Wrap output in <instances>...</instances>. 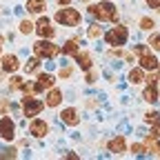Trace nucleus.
<instances>
[{"label":"nucleus","mask_w":160,"mask_h":160,"mask_svg":"<svg viewBox=\"0 0 160 160\" xmlns=\"http://www.w3.org/2000/svg\"><path fill=\"white\" fill-rule=\"evenodd\" d=\"M89 13L93 18H98L100 22H107V20L116 22V20H118V7L113 2H107V0H102V2H98V5H91Z\"/></svg>","instance_id":"nucleus-1"},{"label":"nucleus","mask_w":160,"mask_h":160,"mask_svg":"<svg viewBox=\"0 0 160 160\" xmlns=\"http://www.w3.org/2000/svg\"><path fill=\"white\" fill-rule=\"evenodd\" d=\"M53 20H56V22H60V25H65V27H78V25H80V13H78V9L67 7V9L56 11Z\"/></svg>","instance_id":"nucleus-2"},{"label":"nucleus","mask_w":160,"mask_h":160,"mask_svg":"<svg viewBox=\"0 0 160 160\" xmlns=\"http://www.w3.org/2000/svg\"><path fill=\"white\" fill-rule=\"evenodd\" d=\"M127 38H129V31H127V27H113V29H109L107 33H105V42L107 45H111V47H122L125 42H127Z\"/></svg>","instance_id":"nucleus-3"},{"label":"nucleus","mask_w":160,"mask_h":160,"mask_svg":"<svg viewBox=\"0 0 160 160\" xmlns=\"http://www.w3.org/2000/svg\"><path fill=\"white\" fill-rule=\"evenodd\" d=\"M45 109V102H40L38 98H33V96H25L22 98V113L27 116V118H36V116H40V111Z\"/></svg>","instance_id":"nucleus-4"},{"label":"nucleus","mask_w":160,"mask_h":160,"mask_svg":"<svg viewBox=\"0 0 160 160\" xmlns=\"http://www.w3.org/2000/svg\"><path fill=\"white\" fill-rule=\"evenodd\" d=\"M33 53L40 56V58H53V56L58 53V47L45 38V40H38V42L33 45Z\"/></svg>","instance_id":"nucleus-5"},{"label":"nucleus","mask_w":160,"mask_h":160,"mask_svg":"<svg viewBox=\"0 0 160 160\" xmlns=\"http://www.w3.org/2000/svg\"><path fill=\"white\" fill-rule=\"evenodd\" d=\"M0 138L7 140V142H11V140L16 138V125H13V120L9 116L0 118Z\"/></svg>","instance_id":"nucleus-6"},{"label":"nucleus","mask_w":160,"mask_h":160,"mask_svg":"<svg viewBox=\"0 0 160 160\" xmlns=\"http://www.w3.org/2000/svg\"><path fill=\"white\" fill-rule=\"evenodd\" d=\"M29 133L33 136V138H45L47 133H49V125L45 122V120H40V118H31V125H29Z\"/></svg>","instance_id":"nucleus-7"},{"label":"nucleus","mask_w":160,"mask_h":160,"mask_svg":"<svg viewBox=\"0 0 160 160\" xmlns=\"http://www.w3.org/2000/svg\"><path fill=\"white\" fill-rule=\"evenodd\" d=\"M36 33H38L40 38H53L56 31H53V27H51V20H49V18H40L38 22H36Z\"/></svg>","instance_id":"nucleus-8"},{"label":"nucleus","mask_w":160,"mask_h":160,"mask_svg":"<svg viewBox=\"0 0 160 160\" xmlns=\"http://www.w3.org/2000/svg\"><path fill=\"white\" fill-rule=\"evenodd\" d=\"M53 76L51 73H40L38 76V82H33V93H40L42 89H51L53 87Z\"/></svg>","instance_id":"nucleus-9"},{"label":"nucleus","mask_w":160,"mask_h":160,"mask_svg":"<svg viewBox=\"0 0 160 160\" xmlns=\"http://www.w3.org/2000/svg\"><path fill=\"white\" fill-rule=\"evenodd\" d=\"M138 62H140V67H142L145 71H156L158 67H160V62H158V58L153 56V53H142V56H140V60H138Z\"/></svg>","instance_id":"nucleus-10"},{"label":"nucleus","mask_w":160,"mask_h":160,"mask_svg":"<svg viewBox=\"0 0 160 160\" xmlns=\"http://www.w3.org/2000/svg\"><path fill=\"white\" fill-rule=\"evenodd\" d=\"M109 151L111 153H116V156H120V153H125L127 151V140H125V136H116V138H111L109 140Z\"/></svg>","instance_id":"nucleus-11"},{"label":"nucleus","mask_w":160,"mask_h":160,"mask_svg":"<svg viewBox=\"0 0 160 160\" xmlns=\"http://www.w3.org/2000/svg\"><path fill=\"white\" fill-rule=\"evenodd\" d=\"M18 67H20L18 56H13V53L2 56V71H5V73H13V71H18Z\"/></svg>","instance_id":"nucleus-12"},{"label":"nucleus","mask_w":160,"mask_h":160,"mask_svg":"<svg viewBox=\"0 0 160 160\" xmlns=\"http://www.w3.org/2000/svg\"><path fill=\"white\" fill-rule=\"evenodd\" d=\"M60 102H62V91L56 89V87H51V89L47 91L45 105H47V107H60Z\"/></svg>","instance_id":"nucleus-13"},{"label":"nucleus","mask_w":160,"mask_h":160,"mask_svg":"<svg viewBox=\"0 0 160 160\" xmlns=\"http://www.w3.org/2000/svg\"><path fill=\"white\" fill-rule=\"evenodd\" d=\"M60 118H62V122H65V125H69V127H76V125L80 122L78 111H76V109H71V107H69V109H65L62 113H60Z\"/></svg>","instance_id":"nucleus-14"},{"label":"nucleus","mask_w":160,"mask_h":160,"mask_svg":"<svg viewBox=\"0 0 160 160\" xmlns=\"http://www.w3.org/2000/svg\"><path fill=\"white\" fill-rule=\"evenodd\" d=\"M76 62H78L80 69H85V71H89L91 65H93V62H91V56H89L87 51H78V53H76Z\"/></svg>","instance_id":"nucleus-15"},{"label":"nucleus","mask_w":160,"mask_h":160,"mask_svg":"<svg viewBox=\"0 0 160 160\" xmlns=\"http://www.w3.org/2000/svg\"><path fill=\"white\" fill-rule=\"evenodd\" d=\"M142 98L145 102H156V100L160 98V91H158V85H149L145 91H142Z\"/></svg>","instance_id":"nucleus-16"},{"label":"nucleus","mask_w":160,"mask_h":160,"mask_svg":"<svg viewBox=\"0 0 160 160\" xmlns=\"http://www.w3.org/2000/svg\"><path fill=\"white\" fill-rule=\"evenodd\" d=\"M45 9H47L45 0H29V2H27V11L29 13H42Z\"/></svg>","instance_id":"nucleus-17"},{"label":"nucleus","mask_w":160,"mask_h":160,"mask_svg":"<svg viewBox=\"0 0 160 160\" xmlns=\"http://www.w3.org/2000/svg\"><path fill=\"white\" fill-rule=\"evenodd\" d=\"M127 78H129L131 85H140V82L145 80V69H142V67H140V69H131Z\"/></svg>","instance_id":"nucleus-18"},{"label":"nucleus","mask_w":160,"mask_h":160,"mask_svg":"<svg viewBox=\"0 0 160 160\" xmlns=\"http://www.w3.org/2000/svg\"><path fill=\"white\" fill-rule=\"evenodd\" d=\"M38 69H40V56L29 58V60H27V65H25V71H27V73H36Z\"/></svg>","instance_id":"nucleus-19"},{"label":"nucleus","mask_w":160,"mask_h":160,"mask_svg":"<svg viewBox=\"0 0 160 160\" xmlns=\"http://www.w3.org/2000/svg\"><path fill=\"white\" fill-rule=\"evenodd\" d=\"M62 53L65 56H76L78 53V40H67L65 47H62Z\"/></svg>","instance_id":"nucleus-20"},{"label":"nucleus","mask_w":160,"mask_h":160,"mask_svg":"<svg viewBox=\"0 0 160 160\" xmlns=\"http://www.w3.org/2000/svg\"><path fill=\"white\" fill-rule=\"evenodd\" d=\"M145 147H147V149H149L151 153L160 156V145L156 142V138H153V136H149V138H147V142H145Z\"/></svg>","instance_id":"nucleus-21"},{"label":"nucleus","mask_w":160,"mask_h":160,"mask_svg":"<svg viewBox=\"0 0 160 160\" xmlns=\"http://www.w3.org/2000/svg\"><path fill=\"white\" fill-rule=\"evenodd\" d=\"M33 29H36V25H33V22H29V20H22V22H20V33L29 36Z\"/></svg>","instance_id":"nucleus-22"},{"label":"nucleus","mask_w":160,"mask_h":160,"mask_svg":"<svg viewBox=\"0 0 160 160\" xmlns=\"http://www.w3.org/2000/svg\"><path fill=\"white\" fill-rule=\"evenodd\" d=\"M153 27H156V25H153V20H151V18H147V16H145V18H140V29L151 31Z\"/></svg>","instance_id":"nucleus-23"},{"label":"nucleus","mask_w":160,"mask_h":160,"mask_svg":"<svg viewBox=\"0 0 160 160\" xmlns=\"http://www.w3.org/2000/svg\"><path fill=\"white\" fill-rule=\"evenodd\" d=\"M147 45H151V49L160 51V33H151V38H149V42H147Z\"/></svg>","instance_id":"nucleus-24"},{"label":"nucleus","mask_w":160,"mask_h":160,"mask_svg":"<svg viewBox=\"0 0 160 160\" xmlns=\"http://www.w3.org/2000/svg\"><path fill=\"white\" fill-rule=\"evenodd\" d=\"M145 120H147V122H151V125H156L158 120H160V113H158V111H149V113H145Z\"/></svg>","instance_id":"nucleus-25"},{"label":"nucleus","mask_w":160,"mask_h":160,"mask_svg":"<svg viewBox=\"0 0 160 160\" xmlns=\"http://www.w3.org/2000/svg\"><path fill=\"white\" fill-rule=\"evenodd\" d=\"M22 82H25V80L20 78V76H13V78H11V85H9V87H11V89H20V85H22Z\"/></svg>","instance_id":"nucleus-26"},{"label":"nucleus","mask_w":160,"mask_h":160,"mask_svg":"<svg viewBox=\"0 0 160 160\" xmlns=\"http://www.w3.org/2000/svg\"><path fill=\"white\" fill-rule=\"evenodd\" d=\"M73 76V67H62L60 69V78H71Z\"/></svg>","instance_id":"nucleus-27"},{"label":"nucleus","mask_w":160,"mask_h":160,"mask_svg":"<svg viewBox=\"0 0 160 160\" xmlns=\"http://www.w3.org/2000/svg\"><path fill=\"white\" fill-rule=\"evenodd\" d=\"M87 33H89V38H98V36H100V27H98V25H91Z\"/></svg>","instance_id":"nucleus-28"},{"label":"nucleus","mask_w":160,"mask_h":160,"mask_svg":"<svg viewBox=\"0 0 160 160\" xmlns=\"http://www.w3.org/2000/svg\"><path fill=\"white\" fill-rule=\"evenodd\" d=\"M133 51H136L138 56H142V53H147V51H149V47H147V45H136V47H133Z\"/></svg>","instance_id":"nucleus-29"},{"label":"nucleus","mask_w":160,"mask_h":160,"mask_svg":"<svg viewBox=\"0 0 160 160\" xmlns=\"http://www.w3.org/2000/svg\"><path fill=\"white\" fill-rule=\"evenodd\" d=\"M145 149H147V147H145V145H140V142H138V145H133V147H131V151H133V153H136V156H140V153H142V151H145Z\"/></svg>","instance_id":"nucleus-30"},{"label":"nucleus","mask_w":160,"mask_h":160,"mask_svg":"<svg viewBox=\"0 0 160 160\" xmlns=\"http://www.w3.org/2000/svg\"><path fill=\"white\" fill-rule=\"evenodd\" d=\"M145 2L151 7V9H156V11H160V0H145Z\"/></svg>","instance_id":"nucleus-31"},{"label":"nucleus","mask_w":160,"mask_h":160,"mask_svg":"<svg viewBox=\"0 0 160 160\" xmlns=\"http://www.w3.org/2000/svg\"><path fill=\"white\" fill-rule=\"evenodd\" d=\"M151 136H153V138H160V120H158V122L153 125V129H151Z\"/></svg>","instance_id":"nucleus-32"},{"label":"nucleus","mask_w":160,"mask_h":160,"mask_svg":"<svg viewBox=\"0 0 160 160\" xmlns=\"http://www.w3.org/2000/svg\"><path fill=\"white\" fill-rule=\"evenodd\" d=\"M85 80H87V82H96V76H93L91 71H87V76H85Z\"/></svg>","instance_id":"nucleus-33"},{"label":"nucleus","mask_w":160,"mask_h":160,"mask_svg":"<svg viewBox=\"0 0 160 160\" xmlns=\"http://www.w3.org/2000/svg\"><path fill=\"white\" fill-rule=\"evenodd\" d=\"M5 111H7V102L2 100V102H0V113H5Z\"/></svg>","instance_id":"nucleus-34"},{"label":"nucleus","mask_w":160,"mask_h":160,"mask_svg":"<svg viewBox=\"0 0 160 160\" xmlns=\"http://www.w3.org/2000/svg\"><path fill=\"white\" fill-rule=\"evenodd\" d=\"M58 2H60V5H69V2H71V0H58Z\"/></svg>","instance_id":"nucleus-35"},{"label":"nucleus","mask_w":160,"mask_h":160,"mask_svg":"<svg viewBox=\"0 0 160 160\" xmlns=\"http://www.w3.org/2000/svg\"><path fill=\"white\" fill-rule=\"evenodd\" d=\"M0 51H2V38H0Z\"/></svg>","instance_id":"nucleus-36"},{"label":"nucleus","mask_w":160,"mask_h":160,"mask_svg":"<svg viewBox=\"0 0 160 160\" xmlns=\"http://www.w3.org/2000/svg\"><path fill=\"white\" fill-rule=\"evenodd\" d=\"M82 2H89V0H82Z\"/></svg>","instance_id":"nucleus-37"}]
</instances>
